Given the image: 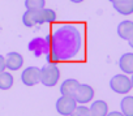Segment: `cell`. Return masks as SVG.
Listing matches in <instances>:
<instances>
[{"mask_svg":"<svg viewBox=\"0 0 133 116\" xmlns=\"http://www.w3.org/2000/svg\"><path fill=\"white\" fill-rule=\"evenodd\" d=\"M21 81L26 86H35L41 82V69L38 67H28L22 71Z\"/></svg>","mask_w":133,"mask_h":116,"instance_id":"cell-4","label":"cell"},{"mask_svg":"<svg viewBox=\"0 0 133 116\" xmlns=\"http://www.w3.org/2000/svg\"><path fill=\"white\" fill-rule=\"evenodd\" d=\"M120 110L124 116H133V97L125 95L120 102Z\"/></svg>","mask_w":133,"mask_h":116,"instance_id":"cell-14","label":"cell"},{"mask_svg":"<svg viewBox=\"0 0 133 116\" xmlns=\"http://www.w3.org/2000/svg\"><path fill=\"white\" fill-rule=\"evenodd\" d=\"M128 43H129V46H130V47L133 48V35H132V37H130V38L128 39Z\"/></svg>","mask_w":133,"mask_h":116,"instance_id":"cell-20","label":"cell"},{"mask_svg":"<svg viewBox=\"0 0 133 116\" xmlns=\"http://www.w3.org/2000/svg\"><path fill=\"white\" fill-rule=\"evenodd\" d=\"M5 69H7V64H5V56L0 55V73L5 72Z\"/></svg>","mask_w":133,"mask_h":116,"instance_id":"cell-18","label":"cell"},{"mask_svg":"<svg viewBox=\"0 0 133 116\" xmlns=\"http://www.w3.org/2000/svg\"><path fill=\"white\" fill-rule=\"evenodd\" d=\"M46 5V0H25V7L29 11H41Z\"/></svg>","mask_w":133,"mask_h":116,"instance_id":"cell-16","label":"cell"},{"mask_svg":"<svg viewBox=\"0 0 133 116\" xmlns=\"http://www.w3.org/2000/svg\"><path fill=\"white\" fill-rule=\"evenodd\" d=\"M69 2H72V3H75V4H80V3L84 2V0H69Z\"/></svg>","mask_w":133,"mask_h":116,"instance_id":"cell-22","label":"cell"},{"mask_svg":"<svg viewBox=\"0 0 133 116\" xmlns=\"http://www.w3.org/2000/svg\"><path fill=\"white\" fill-rule=\"evenodd\" d=\"M56 21V12L50 8H43L38 11V25L51 24Z\"/></svg>","mask_w":133,"mask_h":116,"instance_id":"cell-11","label":"cell"},{"mask_svg":"<svg viewBox=\"0 0 133 116\" xmlns=\"http://www.w3.org/2000/svg\"><path fill=\"white\" fill-rule=\"evenodd\" d=\"M60 80V71L56 65H46L41 69V82L46 87H54Z\"/></svg>","mask_w":133,"mask_h":116,"instance_id":"cell-1","label":"cell"},{"mask_svg":"<svg viewBox=\"0 0 133 116\" xmlns=\"http://www.w3.org/2000/svg\"><path fill=\"white\" fill-rule=\"evenodd\" d=\"M73 98L76 99L77 103L86 104V103L93 100V98H94V89L90 85H88V84H80V86H78V89H77V91H76Z\"/></svg>","mask_w":133,"mask_h":116,"instance_id":"cell-5","label":"cell"},{"mask_svg":"<svg viewBox=\"0 0 133 116\" xmlns=\"http://www.w3.org/2000/svg\"><path fill=\"white\" fill-rule=\"evenodd\" d=\"M119 68L124 74H133V52H125L120 56Z\"/></svg>","mask_w":133,"mask_h":116,"instance_id":"cell-7","label":"cell"},{"mask_svg":"<svg viewBox=\"0 0 133 116\" xmlns=\"http://www.w3.org/2000/svg\"><path fill=\"white\" fill-rule=\"evenodd\" d=\"M80 86V82L75 78H68L65 80L61 85H60V93L61 95H66V97H75L77 89Z\"/></svg>","mask_w":133,"mask_h":116,"instance_id":"cell-8","label":"cell"},{"mask_svg":"<svg viewBox=\"0 0 133 116\" xmlns=\"http://www.w3.org/2000/svg\"><path fill=\"white\" fill-rule=\"evenodd\" d=\"M22 22L26 28H33L38 25V11L26 9V12L22 15Z\"/></svg>","mask_w":133,"mask_h":116,"instance_id":"cell-13","label":"cell"},{"mask_svg":"<svg viewBox=\"0 0 133 116\" xmlns=\"http://www.w3.org/2000/svg\"><path fill=\"white\" fill-rule=\"evenodd\" d=\"M130 82H132V87H133V74H132V77H130Z\"/></svg>","mask_w":133,"mask_h":116,"instance_id":"cell-23","label":"cell"},{"mask_svg":"<svg viewBox=\"0 0 133 116\" xmlns=\"http://www.w3.org/2000/svg\"><path fill=\"white\" fill-rule=\"evenodd\" d=\"M56 111L57 113H60L61 116H71L72 112L76 110L77 107V102L73 97H66V95H61L57 100H56Z\"/></svg>","mask_w":133,"mask_h":116,"instance_id":"cell-3","label":"cell"},{"mask_svg":"<svg viewBox=\"0 0 133 116\" xmlns=\"http://www.w3.org/2000/svg\"><path fill=\"white\" fill-rule=\"evenodd\" d=\"M117 35L121 39L128 40L133 35V21L130 20H124L117 25Z\"/></svg>","mask_w":133,"mask_h":116,"instance_id":"cell-9","label":"cell"},{"mask_svg":"<svg viewBox=\"0 0 133 116\" xmlns=\"http://www.w3.org/2000/svg\"><path fill=\"white\" fill-rule=\"evenodd\" d=\"M108 2H111L112 4H116V3H121V2H125V0H108Z\"/></svg>","mask_w":133,"mask_h":116,"instance_id":"cell-21","label":"cell"},{"mask_svg":"<svg viewBox=\"0 0 133 116\" xmlns=\"http://www.w3.org/2000/svg\"><path fill=\"white\" fill-rule=\"evenodd\" d=\"M107 116H124V113L120 111H112V112H108Z\"/></svg>","mask_w":133,"mask_h":116,"instance_id":"cell-19","label":"cell"},{"mask_svg":"<svg viewBox=\"0 0 133 116\" xmlns=\"http://www.w3.org/2000/svg\"><path fill=\"white\" fill-rule=\"evenodd\" d=\"M110 87L116 94H128L132 90L130 78L127 74H115L110 80Z\"/></svg>","mask_w":133,"mask_h":116,"instance_id":"cell-2","label":"cell"},{"mask_svg":"<svg viewBox=\"0 0 133 116\" xmlns=\"http://www.w3.org/2000/svg\"><path fill=\"white\" fill-rule=\"evenodd\" d=\"M5 64H7V69H9V71H18L24 65V57L18 52H9L5 56Z\"/></svg>","mask_w":133,"mask_h":116,"instance_id":"cell-6","label":"cell"},{"mask_svg":"<svg viewBox=\"0 0 133 116\" xmlns=\"http://www.w3.org/2000/svg\"><path fill=\"white\" fill-rule=\"evenodd\" d=\"M13 86V76L9 72L0 73V90H9Z\"/></svg>","mask_w":133,"mask_h":116,"instance_id":"cell-15","label":"cell"},{"mask_svg":"<svg viewBox=\"0 0 133 116\" xmlns=\"http://www.w3.org/2000/svg\"><path fill=\"white\" fill-rule=\"evenodd\" d=\"M115 11L123 16H129L133 13V0H125V2H121V3H116V4H112Z\"/></svg>","mask_w":133,"mask_h":116,"instance_id":"cell-12","label":"cell"},{"mask_svg":"<svg viewBox=\"0 0 133 116\" xmlns=\"http://www.w3.org/2000/svg\"><path fill=\"white\" fill-rule=\"evenodd\" d=\"M71 116H90V110L88 107H85L84 104H81V106L76 107V110L72 112Z\"/></svg>","mask_w":133,"mask_h":116,"instance_id":"cell-17","label":"cell"},{"mask_svg":"<svg viewBox=\"0 0 133 116\" xmlns=\"http://www.w3.org/2000/svg\"><path fill=\"white\" fill-rule=\"evenodd\" d=\"M89 110L90 116H107L108 113V106L104 100H94Z\"/></svg>","mask_w":133,"mask_h":116,"instance_id":"cell-10","label":"cell"}]
</instances>
